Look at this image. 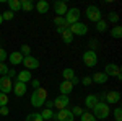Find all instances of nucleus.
Returning a JSON list of instances; mask_svg holds the SVG:
<instances>
[{
	"label": "nucleus",
	"mask_w": 122,
	"mask_h": 121,
	"mask_svg": "<svg viewBox=\"0 0 122 121\" xmlns=\"http://www.w3.org/2000/svg\"><path fill=\"white\" fill-rule=\"evenodd\" d=\"M80 10L78 8H68L67 10V13H65V21L68 23V25H73V23H78L80 21Z\"/></svg>",
	"instance_id": "0eeeda50"
},
{
	"label": "nucleus",
	"mask_w": 122,
	"mask_h": 121,
	"mask_svg": "<svg viewBox=\"0 0 122 121\" xmlns=\"http://www.w3.org/2000/svg\"><path fill=\"white\" fill-rule=\"evenodd\" d=\"M80 121H98V120L93 116V113L83 111V113H81V116H80Z\"/></svg>",
	"instance_id": "c756f323"
},
{
	"label": "nucleus",
	"mask_w": 122,
	"mask_h": 121,
	"mask_svg": "<svg viewBox=\"0 0 122 121\" xmlns=\"http://www.w3.org/2000/svg\"><path fill=\"white\" fill-rule=\"evenodd\" d=\"M121 102V93L116 90H107L104 92V103L106 105H116Z\"/></svg>",
	"instance_id": "423d86ee"
},
{
	"label": "nucleus",
	"mask_w": 122,
	"mask_h": 121,
	"mask_svg": "<svg viewBox=\"0 0 122 121\" xmlns=\"http://www.w3.org/2000/svg\"><path fill=\"white\" fill-rule=\"evenodd\" d=\"M44 105H46V108H51V110L54 108V102H52V100H47V102H44Z\"/></svg>",
	"instance_id": "37998d69"
},
{
	"label": "nucleus",
	"mask_w": 122,
	"mask_h": 121,
	"mask_svg": "<svg viewBox=\"0 0 122 121\" xmlns=\"http://www.w3.org/2000/svg\"><path fill=\"white\" fill-rule=\"evenodd\" d=\"M98 102H99V100H98L96 95H88V97L85 98V105H86V108H90V110H93V106Z\"/></svg>",
	"instance_id": "aec40b11"
},
{
	"label": "nucleus",
	"mask_w": 122,
	"mask_h": 121,
	"mask_svg": "<svg viewBox=\"0 0 122 121\" xmlns=\"http://www.w3.org/2000/svg\"><path fill=\"white\" fill-rule=\"evenodd\" d=\"M21 64L26 67V70H36L39 67V61L36 59V57H33V56H26V57H23V62Z\"/></svg>",
	"instance_id": "9b49d317"
},
{
	"label": "nucleus",
	"mask_w": 122,
	"mask_h": 121,
	"mask_svg": "<svg viewBox=\"0 0 122 121\" xmlns=\"http://www.w3.org/2000/svg\"><path fill=\"white\" fill-rule=\"evenodd\" d=\"M44 102H46V100H42L38 93H36V90L31 93V105H33L34 108H41V106H44Z\"/></svg>",
	"instance_id": "f3484780"
},
{
	"label": "nucleus",
	"mask_w": 122,
	"mask_h": 121,
	"mask_svg": "<svg viewBox=\"0 0 122 121\" xmlns=\"http://www.w3.org/2000/svg\"><path fill=\"white\" fill-rule=\"evenodd\" d=\"M62 77H64V80H72L73 77H75V70L73 69H70V67H65L64 70H62Z\"/></svg>",
	"instance_id": "412c9836"
},
{
	"label": "nucleus",
	"mask_w": 122,
	"mask_h": 121,
	"mask_svg": "<svg viewBox=\"0 0 122 121\" xmlns=\"http://www.w3.org/2000/svg\"><path fill=\"white\" fill-rule=\"evenodd\" d=\"M91 80H93L94 84H98V85H104L107 80H109V77L104 74V72H96V74L91 77Z\"/></svg>",
	"instance_id": "dca6fc26"
},
{
	"label": "nucleus",
	"mask_w": 122,
	"mask_h": 121,
	"mask_svg": "<svg viewBox=\"0 0 122 121\" xmlns=\"http://www.w3.org/2000/svg\"><path fill=\"white\" fill-rule=\"evenodd\" d=\"M60 36H62V41H64L65 44H70V43L73 41V35L68 31V28H67L65 31H62V33H60Z\"/></svg>",
	"instance_id": "393cba45"
},
{
	"label": "nucleus",
	"mask_w": 122,
	"mask_h": 121,
	"mask_svg": "<svg viewBox=\"0 0 122 121\" xmlns=\"http://www.w3.org/2000/svg\"><path fill=\"white\" fill-rule=\"evenodd\" d=\"M86 18L90 20V21L98 23L99 20H103V13H101V10L98 8V7L90 5V7H86Z\"/></svg>",
	"instance_id": "f03ea898"
},
{
	"label": "nucleus",
	"mask_w": 122,
	"mask_h": 121,
	"mask_svg": "<svg viewBox=\"0 0 122 121\" xmlns=\"http://www.w3.org/2000/svg\"><path fill=\"white\" fill-rule=\"evenodd\" d=\"M59 92H60V95H68V93L73 92V85L68 80H62L60 85H59Z\"/></svg>",
	"instance_id": "2eb2a0df"
},
{
	"label": "nucleus",
	"mask_w": 122,
	"mask_h": 121,
	"mask_svg": "<svg viewBox=\"0 0 122 121\" xmlns=\"http://www.w3.org/2000/svg\"><path fill=\"white\" fill-rule=\"evenodd\" d=\"M111 36H112L114 39H121L122 38V26H112V29H111Z\"/></svg>",
	"instance_id": "cd10ccee"
},
{
	"label": "nucleus",
	"mask_w": 122,
	"mask_h": 121,
	"mask_svg": "<svg viewBox=\"0 0 122 121\" xmlns=\"http://www.w3.org/2000/svg\"><path fill=\"white\" fill-rule=\"evenodd\" d=\"M54 25H56L57 28H68V26H70V25L65 21L64 17H56V18H54Z\"/></svg>",
	"instance_id": "b1692460"
},
{
	"label": "nucleus",
	"mask_w": 122,
	"mask_h": 121,
	"mask_svg": "<svg viewBox=\"0 0 122 121\" xmlns=\"http://www.w3.org/2000/svg\"><path fill=\"white\" fill-rule=\"evenodd\" d=\"M20 3H21V10H25V12H33L34 10V3L31 0H20Z\"/></svg>",
	"instance_id": "5701e85b"
},
{
	"label": "nucleus",
	"mask_w": 122,
	"mask_h": 121,
	"mask_svg": "<svg viewBox=\"0 0 122 121\" xmlns=\"http://www.w3.org/2000/svg\"><path fill=\"white\" fill-rule=\"evenodd\" d=\"M16 77H18V82H21V84H28V82H31L33 80V75H31V70H20V72H16Z\"/></svg>",
	"instance_id": "ddd939ff"
},
{
	"label": "nucleus",
	"mask_w": 122,
	"mask_h": 121,
	"mask_svg": "<svg viewBox=\"0 0 122 121\" xmlns=\"http://www.w3.org/2000/svg\"><path fill=\"white\" fill-rule=\"evenodd\" d=\"M7 72H8V65L5 62H0V75H7Z\"/></svg>",
	"instance_id": "4c0bfd02"
},
{
	"label": "nucleus",
	"mask_w": 122,
	"mask_h": 121,
	"mask_svg": "<svg viewBox=\"0 0 122 121\" xmlns=\"http://www.w3.org/2000/svg\"><path fill=\"white\" fill-rule=\"evenodd\" d=\"M8 10L10 12H20L21 10V3H20V0H8Z\"/></svg>",
	"instance_id": "4be33fe9"
},
{
	"label": "nucleus",
	"mask_w": 122,
	"mask_h": 121,
	"mask_svg": "<svg viewBox=\"0 0 122 121\" xmlns=\"http://www.w3.org/2000/svg\"><path fill=\"white\" fill-rule=\"evenodd\" d=\"M8 105V95L0 92V106H7Z\"/></svg>",
	"instance_id": "f704fd0d"
},
{
	"label": "nucleus",
	"mask_w": 122,
	"mask_h": 121,
	"mask_svg": "<svg viewBox=\"0 0 122 121\" xmlns=\"http://www.w3.org/2000/svg\"><path fill=\"white\" fill-rule=\"evenodd\" d=\"M8 57V54H7V51L3 49V47H0V62H5V59Z\"/></svg>",
	"instance_id": "58836bf2"
},
{
	"label": "nucleus",
	"mask_w": 122,
	"mask_h": 121,
	"mask_svg": "<svg viewBox=\"0 0 122 121\" xmlns=\"http://www.w3.org/2000/svg\"><path fill=\"white\" fill-rule=\"evenodd\" d=\"M68 31L73 35V36H85L86 33H88V26L85 25V23H81V21H78V23H73V25H70L68 26Z\"/></svg>",
	"instance_id": "20e7f679"
},
{
	"label": "nucleus",
	"mask_w": 122,
	"mask_h": 121,
	"mask_svg": "<svg viewBox=\"0 0 122 121\" xmlns=\"http://www.w3.org/2000/svg\"><path fill=\"white\" fill-rule=\"evenodd\" d=\"M80 82H81V84H83L85 87H88V85H91V84H93V80H91V77H90V75H85L83 79H80Z\"/></svg>",
	"instance_id": "e433bc0d"
},
{
	"label": "nucleus",
	"mask_w": 122,
	"mask_h": 121,
	"mask_svg": "<svg viewBox=\"0 0 122 121\" xmlns=\"http://www.w3.org/2000/svg\"><path fill=\"white\" fill-rule=\"evenodd\" d=\"M31 85H33V88H34V90H38L39 87H41L39 80H36V79H33V80H31Z\"/></svg>",
	"instance_id": "79ce46f5"
},
{
	"label": "nucleus",
	"mask_w": 122,
	"mask_h": 121,
	"mask_svg": "<svg viewBox=\"0 0 122 121\" xmlns=\"http://www.w3.org/2000/svg\"><path fill=\"white\" fill-rule=\"evenodd\" d=\"M11 88H13L11 79H8L7 75H2V77H0V92L8 95V92H11Z\"/></svg>",
	"instance_id": "1a4fd4ad"
},
{
	"label": "nucleus",
	"mask_w": 122,
	"mask_h": 121,
	"mask_svg": "<svg viewBox=\"0 0 122 121\" xmlns=\"http://www.w3.org/2000/svg\"><path fill=\"white\" fill-rule=\"evenodd\" d=\"M70 111H72L73 116H78V118H80L81 113H83V108H81V106H73V110H70Z\"/></svg>",
	"instance_id": "c9c22d12"
},
{
	"label": "nucleus",
	"mask_w": 122,
	"mask_h": 121,
	"mask_svg": "<svg viewBox=\"0 0 122 121\" xmlns=\"http://www.w3.org/2000/svg\"><path fill=\"white\" fill-rule=\"evenodd\" d=\"M41 116H42V120H44V121L54 120V111H52L51 108H44V110L41 111Z\"/></svg>",
	"instance_id": "a878e982"
},
{
	"label": "nucleus",
	"mask_w": 122,
	"mask_h": 121,
	"mask_svg": "<svg viewBox=\"0 0 122 121\" xmlns=\"http://www.w3.org/2000/svg\"><path fill=\"white\" fill-rule=\"evenodd\" d=\"M16 97H23L25 93H26V84H21V82H16V84H13V88H11Z\"/></svg>",
	"instance_id": "a211bd4d"
},
{
	"label": "nucleus",
	"mask_w": 122,
	"mask_h": 121,
	"mask_svg": "<svg viewBox=\"0 0 122 121\" xmlns=\"http://www.w3.org/2000/svg\"><path fill=\"white\" fill-rule=\"evenodd\" d=\"M25 120H26V121H44V120H42V116H41V113H36V111L29 113Z\"/></svg>",
	"instance_id": "c85d7f7f"
},
{
	"label": "nucleus",
	"mask_w": 122,
	"mask_h": 121,
	"mask_svg": "<svg viewBox=\"0 0 122 121\" xmlns=\"http://www.w3.org/2000/svg\"><path fill=\"white\" fill-rule=\"evenodd\" d=\"M81 59H83L86 67H94V65L98 64V54H96V51H91V49L85 51Z\"/></svg>",
	"instance_id": "7ed1b4c3"
},
{
	"label": "nucleus",
	"mask_w": 122,
	"mask_h": 121,
	"mask_svg": "<svg viewBox=\"0 0 122 121\" xmlns=\"http://www.w3.org/2000/svg\"><path fill=\"white\" fill-rule=\"evenodd\" d=\"M67 10H68V7H67L65 2H60V0H57L56 3H54V12L57 13V17H65Z\"/></svg>",
	"instance_id": "f8f14e48"
},
{
	"label": "nucleus",
	"mask_w": 122,
	"mask_h": 121,
	"mask_svg": "<svg viewBox=\"0 0 122 121\" xmlns=\"http://www.w3.org/2000/svg\"><path fill=\"white\" fill-rule=\"evenodd\" d=\"M7 77H8V79H13V77H16V70H15V69H8V72H7Z\"/></svg>",
	"instance_id": "a19ab883"
},
{
	"label": "nucleus",
	"mask_w": 122,
	"mask_h": 121,
	"mask_svg": "<svg viewBox=\"0 0 122 121\" xmlns=\"http://www.w3.org/2000/svg\"><path fill=\"white\" fill-rule=\"evenodd\" d=\"M70 84H72V85H73V87H75L76 84H80V79H78V77H76V75H75V77H73V79L70 80Z\"/></svg>",
	"instance_id": "c03bdc74"
},
{
	"label": "nucleus",
	"mask_w": 122,
	"mask_h": 121,
	"mask_svg": "<svg viewBox=\"0 0 122 121\" xmlns=\"http://www.w3.org/2000/svg\"><path fill=\"white\" fill-rule=\"evenodd\" d=\"M114 121H122V108L121 106H117L114 110Z\"/></svg>",
	"instance_id": "72a5a7b5"
},
{
	"label": "nucleus",
	"mask_w": 122,
	"mask_h": 121,
	"mask_svg": "<svg viewBox=\"0 0 122 121\" xmlns=\"http://www.w3.org/2000/svg\"><path fill=\"white\" fill-rule=\"evenodd\" d=\"M3 23V18H2V13H0V25Z\"/></svg>",
	"instance_id": "49530a36"
},
{
	"label": "nucleus",
	"mask_w": 122,
	"mask_h": 121,
	"mask_svg": "<svg viewBox=\"0 0 122 121\" xmlns=\"http://www.w3.org/2000/svg\"><path fill=\"white\" fill-rule=\"evenodd\" d=\"M90 46H91V51H94V47L98 46V43H96V41H91V43H90Z\"/></svg>",
	"instance_id": "a18cd8bd"
},
{
	"label": "nucleus",
	"mask_w": 122,
	"mask_h": 121,
	"mask_svg": "<svg viewBox=\"0 0 122 121\" xmlns=\"http://www.w3.org/2000/svg\"><path fill=\"white\" fill-rule=\"evenodd\" d=\"M20 52H21V56L26 57V56H31V47L28 44H21V49H20Z\"/></svg>",
	"instance_id": "7c9ffc66"
},
{
	"label": "nucleus",
	"mask_w": 122,
	"mask_h": 121,
	"mask_svg": "<svg viewBox=\"0 0 122 121\" xmlns=\"http://www.w3.org/2000/svg\"><path fill=\"white\" fill-rule=\"evenodd\" d=\"M2 18H3V21H5V20L10 21V20L15 18V13H13V12H10V10H7V12H3V13H2Z\"/></svg>",
	"instance_id": "473e14b6"
},
{
	"label": "nucleus",
	"mask_w": 122,
	"mask_h": 121,
	"mask_svg": "<svg viewBox=\"0 0 122 121\" xmlns=\"http://www.w3.org/2000/svg\"><path fill=\"white\" fill-rule=\"evenodd\" d=\"M54 102V106H56L57 110H65L67 105L70 103V98H68V95H59L56 97V100H52Z\"/></svg>",
	"instance_id": "9d476101"
},
{
	"label": "nucleus",
	"mask_w": 122,
	"mask_h": 121,
	"mask_svg": "<svg viewBox=\"0 0 122 121\" xmlns=\"http://www.w3.org/2000/svg\"><path fill=\"white\" fill-rule=\"evenodd\" d=\"M96 31H98V33L107 31V21H106V20H99V21L96 23Z\"/></svg>",
	"instance_id": "bb28decb"
},
{
	"label": "nucleus",
	"mask_w": 122,
	"mask_h": 121,
	"mask_svg": "<svg viewBox=\"0 0 122 121\" xmlns=\"http://www.w3.org/2000/svg\"><path fill=\"white\" fill-rule=\"evenodd\" d=\"M8 113H10L8 106H0V115H2V116H7Z\"/></svg>",
	"instance_id": "ea45409f"
},
{
	"label": "nucleus",
	"mask_w": 122,
	"mask_h": 121,
	"mask_svg": "<svg viewBox=\"0 0 122 121\" xmlns=\"http://www.w3.org/2000/svg\"><path fill=\"white\" fill-rule=\"evenodd\" d=\"M104 74L107 77H114L117 80H122V75H121V67L117 64H106V69H104Z\"/></svg>",
	"instance_id": "39448f33"
},
{
	"label": "nucleus",
	"mask_w": 122,
	"mask_h": 121,
	"mask_svg": "<svg viewBox=\"0 0 122 121\" xmlns=\"http://www.w3.org/2000/svg\"><path fill=\"white\" fill-rule=\"evenodd\" d=\"M109 115H111V108L104 102H98L93 106V116L96 120H106Z\"/></svg>",
	"instance_id": "f257e3e1"
},
{
	"label": "nucleus",
	"mask_w": 122,
	"mask_h": 121,
	"mask_svg": "<svg viewBox=\"0 0 122 121\" xmlns=\"http://www.w3.org/2000/svg\"><path fill=\"white\" fill-rule=\"evenodd\" d=\"M54 120H57V121H73L75 116L72 115V111L68 108H65V110H59L57 113H54Z\"/></svg>",
	"instance_id": "6e6552de"
},
{
	"label": "nucleus",
	"mask_w": 122,
	"mask_h": 121,
	"mask_svg": "<svg viewBox=\"0 0 122 121\" xmlns=\"http://www.w3.org/2000/svg\"><path fill=\"white\" fill-rule=\"evenodd\" d=\"M8 61H10L11 65H20L21 62H23V56H21L20 51H13V52L8 54Z\"/></svg>",
	"instance_id": "4468645a"
},
{
	"label": "nucleus",
	"mask_w": 122,
	"mask_h": 121,
	"mask_svg": "<svg viewBox=\"0 0 122 121\" xmlns=\"http://www.w3.org/2000/svg\"><path fill=\"white\" fill-rule=\"evenodd\" d=\"M34 8L38 10V13H47L51 7H49V3H47L46 0H39L38 3L34 5Z\"/></svg>",
	"instance_id": "6ab92c4d"
},
{
	"label": "nucleus",
	"mask_w": 122,
	"mask_h": 121,
	"mask_svg": "<svg viewBox=\"0 0 122 121\" xmlns=\"http://www.w3.org/2000/svg\"><path fill=\"white\" fill-rule=\"evenodd\" d=\"M107 21H111V23H117V21H119V15H117L116 12H109V13H107Z\"/></svg>",
	"instance_id": "2f4dec72"
}]
</instances>
